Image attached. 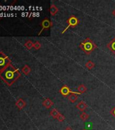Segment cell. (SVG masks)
<instances>
[{
  "mask_svg": "<svg viewBox=\"0 0 115 130\" xmlns=\"http://www.w3.org/2000/svg\"><path fill=\"white\" fill-rule=\"evenodd\" d=\"M20 75L18 70L12 64H9L6 69L0 71V77L9 85L13 84Z\"/></svg>",
  "mask_w": 115,
  "mask_h": 130,
  "instance_id": "obj_1",
  "label": "cell"
},
{
  "mask_svg": "<svg viewBox=\"0 0 115 130\" xmlns=\"http://www.w3.org/2000/svg\"><path fill=\"white\" fill-rule=\"evenodd\" d=\"M79 48L85 54L89 55L91 52L97 48V46L90 38L87 37L84 39L82 42H81Z\"/></svg>",
  "mask_w": 115,
  "mask_h": 130,
  "instance_id": "obj_2",
  "label": "cell"
},
{
  "mask_svg": "<svg viewBox=\"0 0 115 130\" xmlns=\"http://www.w3.org/2000/svg\"><path fill=\"white\" fill-rule=\"evenodd\" d=\"M66 22H67L68 25L67 26L64 28V30L62 32V34H64V33L68 28H70V27H71V28H74L75 26H77V25L80 23V20H79V19L74 15L70 16L68 18L67 21Z\"/></svg>",
  "mask_w": 115,
  "mask_h": 130,
  "instance_id": "obj_3",
  "label": "cell"
},
{
  "mask_svg": "<svg viewBox=\"0 0 115 130\" xmlns=\"http://www.w3.org/2000/svg\"><path fill=\"white\" fill-rule=\"evenodd\" d=\"M10 59L4 52H0V71H3L9 64H10Z\"/></svg>",
  "mask_w": 115,
  "mask_h": 130,
  "instance_id": "obj_4",
  "label": "cell"
},
{
  "mask_svg": "<svg viewBox=\"0 0 115 130\" xmlns=\"http://www.w3.org/2000/svg\"><path fill=\"white\" fill-rule=\"evenodd\" d=\"M53 25V23H52V22L50 20V19H48V18H45L41 22V30L39 31V34L38 35H41V33L44 30H47V29H49L50 28H51Z\"/></svg>",
  "mask_w": 115,
  "mask_h": 130,
  "instance_id": "obj_5",
  "label": "cell"
},
{
  "mask_svg": "<svg viewBox=\"0 0 115 130\" xmlns=\"http://www.w3.org/2000/svg\"><path fill=\"white\" fill-rule=\"evenodd\" d=\"M60 93L62 95H63V96H65V97L67 96L68 97V96L70 94H71V93H76V92L72 91L70 89L69 87L67 86V85H64V86L60 88Z\"/></svg>",
  "mask_w": 115,
  "mask_h": 130,
  "instance_id": "obj_6",
  "label": "cell"
},
{
  "mask_svg": "<svg viewBox=\"0 0 115 130\" xmlns=\"http://www.w3.org/2000/svg\"><path fill=\"white\" fill-rule=\"evenodd\" d=\"M107 48L110 51L112 54L115 55V37L113 38L108 44H107Z\"/></svg>",
  "mask_w": 115,
  "mask_h": 130,
  "instance_id": "obj_7",
  "label": "cell"
},
{
  "mask_svg": "<svg viewBox=\"0 0 115 130\" xmlns=\"http://www.w3.org/2000/svg\"><path fill=\"white\" fill-rule=\"evenodd\" d=\"M76 108H78L79 111H81L83 113L87 108V105L84 101H81V102H79L78 104H76Z\"/></svg>",
  "mask_w": 115,
  "mask_h": 130,
  "instance_id": "obj_8",
  "label": "cell"
},
{
  "mask_svg": "<svg viewBox=\"0 0 115 130\" xmlns=\"http://www.w3.org/2000/svg\"><path fill=\"white\" fill-rule=\"evenodd\" d=\"M81 94L79 92L78 93H71V94H70L68 96V99L69 100L70 102H72V103H74V102H76L77 99H78V97H77V95H79Z\"/></svg>",
  "mask_w": 115,
  "mask_h": 130,
  "instance_id": "obj_9",
  "label": "cell"
},
{
  "mask_svg": "<svg viewBox=\"0 0 115 130\" xmlns=\"http://www.w3.org/2000/svg\"><path fill=\"white\" fill-rule=\"evenodd\" d=\"M54 105V102L50 100V98H46L43 102V106L46 108H50Z\"/></svg>",
  "mask_w": 115,
  "mask_h": 130,
  "instance_id": "obj_10",
  "label": "cell"
},
{
  "mask_svg": "<svg viewBox=\"0 0 115 130\" xmlns=\"http://www.w3.org/2000/svg\"><path fill=\"white\" fill-rule=\"evenodd\" d=\"M16 105L19 109H22L26 106V103H25L24 100H22V98H19L16 102Z\"/></svg>",
  "mask_w": 115,
  "mask_h": 130,
  "instance_id": "obj_11",
  "label": "cell"
},
{
  "mask_svg": "<svg viewBox=\"0 0 115 130\" xmlns=\"http://www.w3.org/2000/svg\"><path fill=\"white\" fill-rule=\"evenodd\" d=\"M50 12L52 16H55L58 12V8L54 4H52L50 6Z\"/></svg>",
  "mask_w": 115,
  "mask_h": 130,
  "instance_id": "obj_12",
  "label": "cell"
},
{
  "mask_svg": "<svg viewBox=\"0 0 115 130\" xmlns=\"http://www.w3.org/2000/svg\"><path fill=\"white\" fill-rule=\"evenodd\" d=\"M50 115L52 116L54 119H57V117H58V115H60V113L57 110L56 108H53L52 111H50Z\"/></svg>",
  "mask_w": 115,
  "mask_h": 130,
  "instance_id": "obj_13",
  "label": "cell"
},
{
  "mask_svg": "<svg viewBox=\"0 0 115 130\" xmlns=\"http://www.w3.org/2000/svg\"><path fill=\"white\" fill-rule=\"evenodd\" d=\"M77 89H78V91H79V93H85L86 91H87V87L85 86V85L83 84H81L80 85H79V87H77Z\"/></svg>",
  "mask_w": 115,
  "mask_h": 130,
  "instance_id": "obj_14",
  "label": "cell"
},
{
  "mask_svg": "<svg viewBox=\"0 0 115 130\" xmlns=\"http://www.w3.org/2000/svg\"><path fill=\"white\" fill-rule=\"evenodd\" d=\"M30 71H31V70H30V68L28 67V65H24L22 69V73H23L25 75H28V74L30 73Z\"/></svg>",
  "mask_w": 115,
  "mask_h": 130,
  "instance_id": "obj_15",
  "label": "cell"
},
{
  "mask_svg": "<svg viewBox=\"0 0 115 130\" xmlns=\"http://www.w3.org/2000/svg\"><path fill=\"white\" fill-rule=\"evenodd\" d=\"M85 67H86V68H87L89 70H91L93 68H94V67H95V64H94V62H93L92 61L89 60L85 63Z\"/></svg>",
  "mask_w": 115,
  "mask_h": 130,
  "instance_id": "obj_16",
  "label": "cell"
},
{
  "mask_svg": "<svg viewBox=\"0 0 115 130\" xmlns=\"http://www.w3.org/2000/svg\"><path fill=\"white\" fill-rule=\"evenodd\" d=\"M89 115H88L87 113H85V112H83V113H81V114L80 115V119L82 120L83 121H87V119H89Z\"/></svg>",
  "mask_w": 115,
  "mask_h": 130,
  "instance_id": "obj_17",
  "label": "cell"
},
{
  "mask_svg": "<svg viewBox=\"0 0 115 130\" xmlns=\"http://www.w3.org/2000/svg\"><path fill=\"white\" fill-rule=\"evenodd\" d=\"M33 46H34V43L32 42V41H30V40H28V41H27L26 43H24V46H25L28 50L32 49V48H33Z\"/></svg>",
  "mask_w": 115,
  "mask_h": 130,
  "instance_id": "obj_18",
  "label": "cell"
},
{
  "mask_svg": "<svg viewBox=\"0 0 115 130\" xmlns=\"http://www.w3.org/2000/svg\"><path fill=\"white\" fill-rule=\"evenodd\" d=\"M41 47V43H39V41H35V43H34V46H33V48H35V50H39Z\"/></svg>",
  "mask_w": 115,
  "mask_h": 130,
  "instance_id": "obj_19",
  "label": "cell"
},
{
  "mask_svg": "<svg viewBox=\"0 0 115 130\" xmlns=\"http://www.w3.org/2000/svg\"><path fill=\"white\" fill-rule=\"evenodd\" d=\"M57 120L58 121L60 122H63L64 120H65V117H64V116L63 115H62V114H60V115H58V117H57Z\"/></svg>",
  "mask_w": 115,
  "mask_h": 130,
  "instance_id": "obj_20",
  "label": "cell"
},
{
  "mask_svg": "<svg viewBox=\"0 0 115 130\" xmlns=\"http://www.w3.org/2000/svg\"><path fill=\"white\" fill-rule=\"evenodd\" d=\"M110 114L115 118V106L113 108H112V110L110 111Z\"/></svg>",
  "mask_w": 115,
  "mask_h": 130,
  "instance_id": "obj_21",
  "label": "cell"
},
{
  "mask_svg": "<svg viewBox=\"0 0 115 130\" xmlns=\"http://www.w3.org/2000/svg\"><path fill=\"white\" fill-rule=\"evenodd\" d=\"M112 14L113 16H114V17H115V9L112 11Z\"/></svg>",
  "mask_w": 115,
  "mask_h": 130,
  "instance_id": "obj_22",
  "label": "cell"
},
{
  "mask_svg": "<svg viewBox=\"0 0 115 130\" xmlns=\"http://www.w3.org/2000/svg\"><path fill=\"white\" fill-rule=\"evenodd\" d=\"M65 130H72V129L70 127H67V128H66V129Z\"/></svg>",
  "mask_w": 115,
  "mask_h": 130,
  "instance_id": "obj_23",
  "label": "cell"
}]
</instances>
